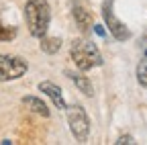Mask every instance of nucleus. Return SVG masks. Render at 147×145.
Returning <instances> with one entry per match:
<instances>
[{
    "label": "nucleus",
    "mask_w": 147,
    "mask_h": 145,
    "mask_svg": "<svg viewBox=\"0 0 147 145\" xmlns=\"http://www.w3.org/2000/svg\"><path fill=\"white\" fill-rule=\"evenodd\" d=\"M67 76H69V80L78 86V90L80 92H84L86 96H94V88H92V82L86 78V76H82V74H76V71H67Z\"/></svg>",
    "instance_id": "6e6552de"
},
{
    "label": "nucleus",
    "mask_w": 147,
    "mask_h": 145,
    "mask_svg": "<svg viewBox=\"0 0 147 145\" xmlns=\"http://www.w3.org/2000/svg\"><path fill=\"white\" fill-rule=\"evenodd\" d=\"M71 14H74V21L78 23V27L82 31H88L90 27H94V19H92V12L88 10V6L84 2H76L71 6Z\"/></svg>",
    "instance_id": "423d86ee"
},
{
    "label": "nucleus",
    "mask_w": 147,
    "mask_h": 145,
    "mask_svg": "<svg viewBox=\"0 0 147 145\" xmlns=\"http://www.w3.org/2000/svg\"><path fill=\"white\" fill-rule=\"evenodd\" d=\"M137 82L143 86V88H147V55L139 61V65H137Z\"/></svg>",
    "instance_id": "9b49d317"
},
{
    "label": "nucleus",
    "mask_w": 147,
    "mask_h": 145,
    "mask_svg": "<svg viewBox=\"0 0 147 145\" xmlns=\"http://www.w3.org/2000/svg\"><path fill=\"white\" fill-rule=\"evenodd\" d=\"M23 104H25L27 108H31L33 113L45 117V119L49 117V108H47V104H45L43 100H39V98H35V96H23Z\"/></svg>",
    "instance_id": "1a4fd4ad"
},
{
    "label": "nucleus",
    "mask_w": 147,
    "mask_h": 145,
    "mask_svg": "<svg viewBox=\"0 0 147 145\" xmlns=\"http://www.w3.org/2000/svg\"><path fill=\"white\" fill-rule=\"evenodd\" d=\"M61 49V39L57 37H41V51L43 53H57Z\"/></svg>",
    "instance_id": "9d476101"
},
{
    "label": "nucleus",
    "mask_w": 147,
    "mask_h": 145,
    "mask_svg": "<svg viewBox=\"0 0 147 145\" xmlns=\"http://www.w3.org/2000/svg\"><path fill=\"white\" fill-rule=\"evenodd\" d=\"M39 90H41V92H45V94L53 100V104L57 106L59 111H61V108H63V111L67 108V106H65V100H63V94H61V90L55 86L53 82H41V84H39Z\"/></svg>",
    "instance_id": "0eeeda50"
},
{
    "label": "nucleus",
    "mask_w": 147,
    "mask_h": 145,
    "mask_svg": "<svg viewBox=\"0 0 147 145\" xmlns=\"http://www.w3.org/2000/svg\"><path fill=\"white\" fill-rule=\"evenodd\" d=\"M16 37V27L0 23V41H12Z\"/></svg>",
    "instance_id": "f8f14e48"
},
{
    "label": "nucleus",
    "mask_w": 147,
    "mask_h": 145,
    "mask_svg": "<svg viewBox=\"0 0 147 145\" xmlns=\"http://www.w3.org/2000/svg\"><path fill=\"white\" fill-rule=\"evenodd\" d=\"M25 21L33 37H39V39L45 37L51 21V10L47 0H29L25 6Z\"/></svg>",
    "instance_id": "f257e3e1"
},
{
    "label": "nucleus",
    "mask_w": 147,
    "mask_h": 145,
    "mask_svg": "<svg viewBox=\"0 0 147 145\" xmlns=\"http://www.w3.org/2000/svg\"><path fill=\"white\" fill-rule=\"evenodd\" d=\"M71 59L76 63L78 69L88 71L92 67H98L102 63V55L94 43H88V41H74L71 45Z\"/></svg>",
    "instance_id": "f03ea898"
},
{
    "label": "nucleus",
    "mask_w": 147,
    "mask_h": 145,
    "mask_svg": "<svg viewBox=\"0 0 147 145\" xmlns=\"http://www.w3.org/2000/svg\"><path fill=\"white\" fill-rule=\"evenodd\" d=\"M65 111H67V123H69L71 135L80 143H84L88 139V133H90V121H88V115L84 111V106L71 104V106L65 108Z\"/></svg>",
    "instance_id": "7ed1b4c3"
},
{
    "label": "nucleus",
    "mask_w": 147,
    "mask_h": 145,
    "mask_svg": "<svg viewBox=\"0 0 147 145\" xmlns=\"http://www.w3.org/2000/svg\"><path fill=\"white\" fill-rule=\"evenodd\" d=\"M115 143H117V145H125V143H135V141H133V137H131V135H121Z\"/></svg>",
    "instance_id": "ddd939ff"
},
{
    "label": "nucleus",
    "mask_w": 147,
    "mask_h": 145,
    "mask_svg": "<svg viewBox=\"0 0 147 145\" xmlns=\"http://www.w3.org/2000/svg\"><path fill=\"white\" fill-rule=\"evenodd\" d=\"M27 71V61L14 55H0V82L18 80Z\"/></svg>",
    "instance_id": "39448f33"
},
{
    "label": "nucleus",
    "mask_w": 147,
    "mask_h": 145,
    "mask_svg": "<svg viewBox=\"0 0 147 145\" xmlns=\"http://www.w3.org/2000/svg\"><path fill=\"white\" fill-rule=\"evenodd\" d=\"M113 6H115L113 0H104V4H102V19H104V25H106V29L110 31V35H113L117 41H127L129 37H131V31L127 29V25H125L121 19H117Z\"/></svg>",
    "instance_id": "20e7f679"
},
{
    "label": "nucleus",
    "mask_w": 147,
    "mask_h": 145,
    "mask_svg": "<svg viewBox=\"0 0 147 145\" xmlns=\"http://www.w3.org/2000/svg\"><path fill=\"white\" fill-rule=\"evenodd\" d=\"M94 31H96V33L100 35V37H104V29H102V27H98V25H94Z\"/></svg>",
    "instance_id": "4468645a"
}]
</instances>
